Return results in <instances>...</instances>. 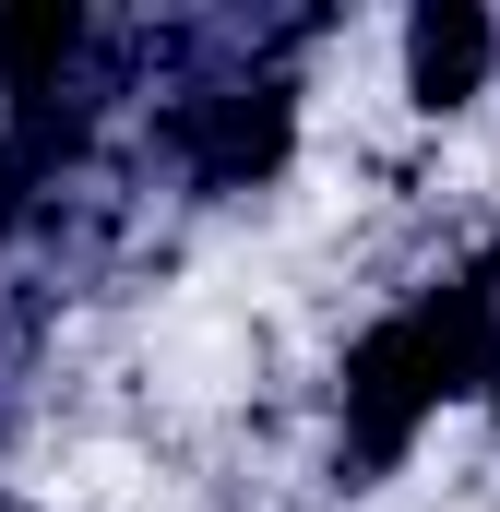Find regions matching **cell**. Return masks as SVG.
Returning a JSON list of instances; mask_svg holds the SVG:
<instances>
[{
	"label": "cell",
	"mask_w": 500,
	"mask_h": 512,
	"mask_svg": "<svg viewBox=\"0 0 500 512\" xmlns=\"http://www.w3.org/2000/svg\"><path fill=\"white\" fill-rule=\"evenodd\" d=\"M429 405H441V382H429V346H417V322H381V334H358L346 346V465H405V441L429 429Z\"/></svg>",
	"instance_id": "cell-2"
},
{
	"label": "cell",
	"mask_w": 500,
	"mask_h": 512,
	"mask_svg": "<svg viewBox=\"0 0 500 512\" xmlns=\"http://www.w3.org/2000/svg\"><path fill=\"white\" fill-rule=\"evenodd\" d=\"M489 48H500V36H489L477 0H429V12L405 24V84H417L429 108H465V96L489 84Z\"/></svg>",
	"instance_id": "cell-4"
},
{
	"label": "cell",
	"mask_w": 500,
	"mask_h": 512,
	"mask_svg": "<svg viewBox=\"0 0 500 512\" xmlns=\"http://www.w3.org/2000/svg\"><path fill=\"white\" fill-rule=\"evenodd\" d=\"M489 405H500V382H489Z\"/></svg>",
	"instance_id": "cell-6"
},
{
	"label": "cell",
	"mask_w": 500,
	"mask_h": 512,
	"mask_svg": "<svg viewBox=\"0 0 500 512\" xmlns=\"http://www.w3.org/2000/svg\"><path fill=\"white\" fill-rule=\"evenodd\" d=\"M72 60H84V12L72 0H12L0 12V96L12 108H48Z\"/></svg>",
	"instance_id": "cell-5"
},
{
	"label": "cell",
	"mask_w": 500,
	"mask_h": 512,
	"mask_svg": "<svg viewBox=\"0 0 500 512\" xmlns=\"http://www.w3.org/2000/svg\"><path fill=\"white\" fill-rule=\"evenodd\" d=\"M405 322H417V346H429V382H441V405L500 382V274H489V262H477V274H453L441 298H417Z\"/></svg>",
	"instance_id": "cell-3"
},
{
	"label": "cell",
	"mask_w": 500,
	"mask_h": 512,
	"mask_svg": "<svg viewBox=\"0 0 500 512\" xmlns=\"http://www.w3.org/2000/svg\"><path fill=\"white\" fill-rule=\"evenodd\" d=\"M167 143H179V167H191L203 191H250V179H274L286 143H298V84H274V72L203 84V96H179Z\"/></svg>",
	"instance_id": "cell-1"
}]
</instances>
